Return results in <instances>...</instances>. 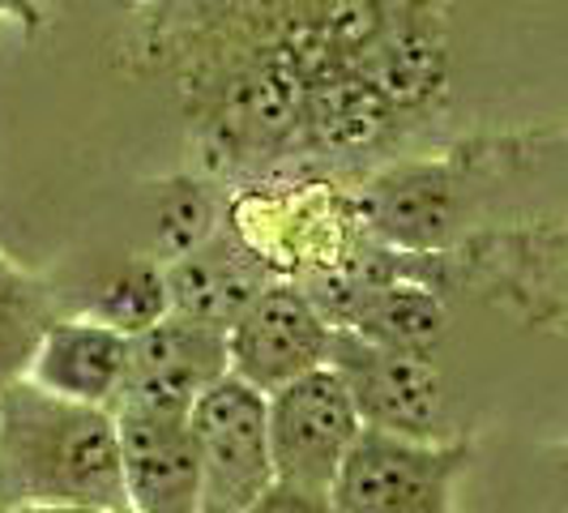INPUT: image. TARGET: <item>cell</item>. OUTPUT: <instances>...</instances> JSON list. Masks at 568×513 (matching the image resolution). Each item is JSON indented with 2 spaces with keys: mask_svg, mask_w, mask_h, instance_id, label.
Returning a JSON list of instances; mask_svg holds the SVG:
<instances>
[{
  "mask_svg": "<svg viewBox=\"0 0 568 513\" xmlns=\"http://www.w3.org/2000/svg\"><path fill=\"white\" fill-rule=\"evenodd\" d=\"M457 0H133L115 73L163 86L201 175L359 180L454 112Z\"/></svg>",
  "mask_w": 568,
  "mask_h": 513,
  "instance_id": "6da1fadb",
  "label": "cell"
},
{
  "mask_svg": "<svg viewBox=\"0 0 568 513\" xmlns=\"http://www.w3.org/2000/svg\"><path fill=\"white\" fill-rule=\"evenodd\" d=\"M565 150V124L479 129L419 145L355 180L359 219L372 240L402 253H445L462 235L500 223L491 201L500 189L551 168Z\"/></svg>",
  "mask_w": 568,
  "mask_h": 513,
  "instance_id": "7a4b0ae2",
  "label": "cell"
},
{
  "mask_svg": "<svg viewBox=\"0 0 568 513\" xmlns=\"http://www.w3.org/2000/svg\"><path fill=\"white\" fill-rule=\"evenodd\" d=\"M52 505L129 513L115 415L18 376L0 385V513Z\"/></svg>",
  "mask_w": 568,
  "mask_h": 513,
  "instance_id": "3957f363",
  "label": "cell"
},
{
  "mask_svg": "<svg viewBox=\"0 0 568 513\" xmlns=\"http://www.w3.org/2000/svg\"><path fill=\"white\" fill-rule=\"evenodd\" d=\"M223 223L270 279L295 286L338 274L368 240L355 184L334 175H261L231 184Z\"/></svg>",
  "mask_w": 568,
  "mask_h": 513,
  "instance_id": "277c9868",
  "label": "cell"
},
{
  "mask_svg": "<svg viewBox=\"0 0 568 513\" xmlns=\"http://www.w3.org/2000/svg\"><path fill=\"white\" fill-rule=\"evenodd\" d=\"M449 261V286L505 309L530 330L560 334L568 316V228L565 214H513L462 235Z\"/></svg>",
  "mask_w": 568,
  "mask_h": 513,
  "instance_id": "5b68a950",
  "label": "cell"
},
{
  "mask_svg": "<svg viewBox=\"0 0 568 513\" xmlns=\"http://www.w3.org/2000/svg\"><path fill=\"white\" fill-rule=\"evenodd\" d=\"M475 462V436H398L359 428L325 487L334 513H457V484Z\"/></svg>",
  "mask_w": 568,
  "mask_h": 513,
  "instance_id": "8992f818",
  "label": "cell"
},
{
  "mask_svg": "<svg viewBox=\"0 0 568 513\" xmlns=\"http://www.w3.org/2000/svg\"><path fill=\"white\" fill-rule=\"evenodd\" d=\"M189 441L197 462V513H248L274 484L265 394L231 372L189 406Z\"/></svg>",
  "mask_w": 568,
  "mask_h": 513,
  "instance_id": "52a82bcc",
  "label": "cell"
},
{
  "mask_svg": "<svg viewBox=\"0 0 568 513\" xmlns=\"http://www.w3.org/2000/svg\"><path fill=\"white\" fill-rule=\"evenodd\" d=\"M359 411L329 364L265 394V432L274 480L325 492L359 436Z\"/></svg>",
  "mask_w": 568,
  "mask_h": 513,
  "instance_id": "ba28073f",
  "label": "cell"
},
{
  "mask_svg": "<svg viewBox=\"0 0 568 513\" xmlns=\"http://www.w3.org/2000/svg\"><path fill=\"white\" fill-rule=\"evenodd\" d=\"M325 364L338 372L364 428L398 436H445V381L432 355L334 330Z\"/></svg>",
  "mask_w": 568,
  "mask_h": 513,
  "instance_id": "9c48e42d",
  "label": "cell"
},
{
  "mask_svg": "<svg viewBox=\"0 0 568 513\" xmlns=\"http://www.w3.org/2000/svg\"><path fill=\"white\" fill-rule=\"evenodd\" d=\"M329 339L334 325L308 291L274 279L227 325V372L256 394H274L286 381L321 369L329 360Z\"/></svg>",
  "mask_w": 568,
  "mask_h": 513,
  "instance_id": "30bf717a",
  "label": "cell"
},
{
  "mask_svg": "<svg viewBox=\"0 0 568 513\" xmlns=\"http://www.w3.org/2000/svg\"><path fill=\"white\" fill-rule=\"evenodd\" d=\"M219 376H227V330L168 313L159 325L129 339V369L115 406L189 415V406Z\"/></svg>",
  "mask_w": 568,
  "mask_h": 513,
  "instance_id": "8fae6325",
  "label": "cell"
},
{
  "mask_svg": "<svg viewBox=\"0 0 568 513\" xmlns=\"http://www.w3.org/2000/svg\"><path fill=\"white\" fill-rule=\"evenodd\" d=\"M124 369H129V334L78 309V313L57 316L43 330V339L30 355L27 381L57 399L112 411L124 385Z\"/></svg>",
  "mask_w": 568,
  "mask_h": 513,
  "instance_id": "7c38bea8",
  "label": "cell"
},
{
  "mask_svg": "<svg viewBox=\"0 0 568 513\" xmlns=\"http://www.w3.org/2000/svg\"><path fill=\"white\" fill-rule=\"evenodd\" d=\"M163 274H168L171 313L219 325V330H227L244 313V304L261 286L274 283L261 270V261L231 235L227 223L210 240H201L197 249L163 261Z\"/></svg>",
  "mask_w": 568,
  "mask_h": 513,
  "instance_id": "4fadbf2b",
  "label": "cell"
},
{
  "mask_svg": "<svg viewBox=\"0 0 568 513\" xmlns=\"http://www.w3.org/2000/svg\"><path fill=\"white\" fill-rule=\"evenodd\" d=\"M73 313L43 274L0 249V385L27 376L30 355L57 316Z\"/></svg>",
  "mask_w": 568,
  "mask_h": 513,
  "instance_id": "5bb4252c",
  "label": "cell"
},
{
  "mask_svg": "<svg viewBox=\"0 0 568 513\" xmlns=\"http://www.w3.org/2000/svg\"><path fill=\"white\" fill-rule=\"evenodd\" d=\"M85 316L112 325L120 334H142L150 325H159L171 313V295H168V274H163V261L159 256H129L120 261L115 270H108L94 295L85 300Z\"/></svg>",
  "mask_w": 568,
  "mask_h": 513,
  "instance_id": "9a60e30c",
  "label": "cell"
},
{
  "mask_svg": "<svg viewBox=\"0 0 568 513\" xmlns=\"http://www.w3.org/2000/svg\"><path fill=\"white\" fill-rule=\"evenodd\" d=\"M227 189L201 171H180L159 184V261L197 249L223 228Z\"/></svg>",
  "mask_w": 568,
  "mask_h": 513,
  "instance_id": "2e32d148",
  "label": "cell"
},
{
  "mask_svg": "<svg viewBox=\"0 0 568 513\" xmlns=\"http://www.w3.org/2000/svg\"><path fill=\"white\" fill-rule=\"evenodd\" d=\"M248 513H334L325 492H313V487H295V484H274L265 487L253 501Z\"/></svg>",
  "mask_w": 568,
  "mask_h": 513,
  "instance_id": "e0dca14e",
  "label": "cell"
},
{
  "mask_svg": "<svg viewBox=\"0 0 568 513\" xmlns=\"http://www.w3.org/2000/svg\"><path fill=\"white\" fill-rule=\"evenodd\" d=\"M0 18L18 22L27 34H34V30L43 27V4L39 0H0Z\"/></svg>",
  "mask_w": 568,
  "mask_h": 513,
  "instance_id": "ac0fdd59",
  "label": "cell"
},
{
  "mask_svg": "<svg viewBox=\"0 0 568 513\" xmlns=\"http://www.w3.org/2000/svg\"><path fill=\"white\" fill-rule=\"evenodd\" d=\"M18 513H115V510H94V505H52V510H18Z\"/></svg>",
  "mask_w": 568,
  "mask_h": 513,
  "instance_id": "d6986e66",
  "label": "cell"
}]
</instances>
